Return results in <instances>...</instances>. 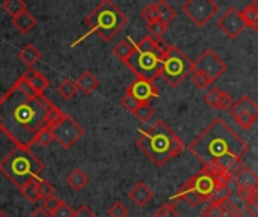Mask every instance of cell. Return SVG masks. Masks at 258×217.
<instances>
[{
  "label": "cell",
  "mask_w": 258,
  "mask_h": 217,
  "mask_svg": "<svg viewBox=\"0 0 258 217\" xmlns=\"http://www.w3.org/2000/svg\"><path fill=\"white\" fill-rule=\"evenodd\" d=\"M53 106L44 94H36L20 77L0 97V131L17 147L30 148L36 134L47 125Z\"/></svg>",
  "instance_id": "cell-1"
},
{
  "label": "cell",
  "mask_w": 258,
  "mask_h": 217,
  "mask_svg": "<svg viewBox=\"0 0 258 217\" xmlns=\"http://www.w3.org/2000/svg\"><path fill=\"white\" fill-rule=\"evenodd\" d=\"M189 151L203 163L227 172L231 178L243 168L248 143L221 118H216L194 142Z\"/></svg>",
  "instance_id": "cell-2"
},
{
  "label": "cell",
  "mask_w": 258,
  "mask_h": 217,
  "mask_svg": "<svg viewBox=\"0 0 258 217\" xmlns=\"http://www.w3.org/2000/svg\"><path fill=\"white\" fill-rule=\"evenodd\" d=\"M139 133L141 136L136 145L157 166L166 165L171 159L178 157L184 150L183 140L163 121H157L153 127L148 130H139Z\"/></svg>",
  "instance_id": "cell-3"
},
{
  "label": "cell",
  "mask_w": 258,
  "mask_h": 217,
  "mask_svg": "<svg viewBox=\"0 0 258 217\" xmlns=\"http://www.w3.org/2000/svg\"><path fill=\"white\" fill-rule=\"evenodd\" d=\"M168 44L163 39L153 38L151 35L144 36L138 44L132 56L124 62L138 79L154 82L162 74L163 53Z\"/></svg>",
  "instance_id": "cell-4"
},
{
  "label": "cell",
  "mask_w": 258,
  "mask_h": 217,
  "mask_svg": "<svg viewBox=\"0 0 258 217\" xmlns=\"http://www.w3.org/2000/svg\"><path fill=\"white\" fill-rule=\"evenodd\" d=\"M231 180L233 178L227 172L216 168L204 166L200 174L190 177L178 189V192L171 196V201H184L187 205L197 207L201 202H209L215 189L224 183L230 184Z\"/></svg>",
  "instance_id": "cell-5"
},
{
  "label": "cell",
  "mask_w": 258,
  "mask_h": 217,
  "mask_svg": "<svg viewBox=\"0 0 258 217\" xmlns=\"http://www.w3.org/2000/svg\"><path fill=\"white\" fill-rule=\"evenodd\" d=\"M42 171L44 163L30 151V148L24 147H15L0 162V172L18 189L33 180L39 181Z\"/></svg>",
  "instance_id": "cell-6"
},
{
  "label": "cell",
  "mask_w": 258,
  "mask_h": 217,
  "mask_svg": "<svg viewBox=\"0 0 258 217\" xmlns=\"http://www.w3.org/2000/svg\"><path fill=\"white\" fill-rule=\"evenodd\" d=\"M127 21H128L127 15L113 2L103 0L86 15L85 24L89 27V32L82 39L88 38L91 33H95L103 41L107 42V41L113 39V36L125 27ZM79 42H76V44H79Z\"/></svg>",
  "instance_id": "cell-7"
},
{
  "label": "cell",
  "mask_w": 258,
  "mask_h": 217,
  "mask_svg": "<svg viewBox=\"0 0 258 217\" xmlns=\"http://www.w3.org/2000/svg\"><path fill=\"white\" fill-rule=\"evenodd\" d=\"M192 63L194 62L178 47L168 44L163 53L160 76L171 88H177L192 73Z\"/></svg>",
  "instance_id": "cell-8"
},
{
  "label": "cell",
  "mask_w": 258,
  "mask_h": 217,
  "mask_svg": "<svg viewBox=\"0 0 258 217\" xmlns=\"http://www.w3.org/2000/svg\"><path fill=\"white\" fill-rule=\"evenodd\" d=\"M218 11L219 5L215 0H189L181 6V12L198 27H204Z\"/></svg>",
  "instance_id": "cell-9"
},
{
  "label": "cell",
  "mask_w": 258,
  "mask_h": 217,
  "mask_svg": "<svg viewBox=\"0 0 258 217\" xmlns=\"http://www.w3.org/2000/svg\"><path fill=\"white\" fill-rule=\"evenodd\" d=\"M53 134L54 140L60 145V148L70 150L85 134V130L77 121H74L70 115L65 113L62 121L53 128Z\"/></svg>",
  "instance_id": "cell-10"
},
{
  "label": "cell",
  "mask_w": 258,
  "mask_h": 217,
  "mask_svg": "<svg viewBox=\"0 0 258 217\" xmlns=\"http://www.w3.org/2000/svg\"><path fill=\"white\" fill-rule=\"evenodd\" d=\"M201 73L206 77H209L212 82L219 79L227 71V63L212 50L207 48L194 63H192V73Z\"/></svg>",
  "instance_id": "cell-11"
},
{
  "label": "cell",
  "mask_w": 258,
  "mask_h": 217,
  "mask_svg": "<svg viewBox=\"0 0 258 217\" xmlns=\"http://www.w3.org/2000/svg\"><path fill=\"white\" fill-rule=\"evenodd\" d=\"M218 27L230 38L237 39L243 30L246 29V24L242 18V14L237 8H228L219 18H218Z\"/></svg>",
  "instance_id": "cell-12"
},
{
  "label": "cell",
  "mask_w": 258,
  "mask_h": 217,
  "mask_svg": "<svg viewBox=\"0 0 258 217\" xmlns=\"http://www.w3.org/2000/svg\"><path fill=\"white\" fill-rule=\"evenodd\" d=\"M125 94L133 97L139 104H150L151 100L159 97V89L153 82L136 79L125 88Z\"/></svg>",
  "instance_id": "cell-13"
},
{
  "label": "cell",
  "mask_w": 258,
  "mask_h": 217,
  "mask_svg": "<svg viewBox=\"0 0 258 217\" xmlns=\"http://www.w3.org/2000/svg\"><path fill=\"white\" fill-rule=\"evenodd\" d=\"M204 101L215 110H228L234 104L231 94L219 88H212L204 95Z\"/></svg>",
  "instance_id": "cell-14"
},
{
  "label": "cell",
  "mask_w": 258,
  "mask_h": 217,
  "mask_svg": "<svg viewBox=\"0 0 258 217\" xmlns=\"http://www.w3.org/2000/svg\"><path fill=\"white\" fill-rule=\"evenodd\" d=\"M21 77L30 85V88H32L36 94H44V91L50 86V80H48L42 73H39V71L35 69V68H27V69L23 73Z\"/></svg>",
  "instance_id": "cell-15"
},
{
  "label": "cell",
  "mask_w": 258,
  "mask_h": 217,
  "mask_svg": "<svg viewBox=\"0 0 258 217\" xmlns=\"http://www.w3.org/2000/svg\"><path fill=\"white\" fill-rule=\"evenodd\" d=\"M154 193L153 190L144 183L139 181L138 184H135L130 190H128V198L133 204H136L138 207H145L151 199H153Z\"/></svg>",
  "instance_id": "cell-16"
},
{
  "label": "cell",
  "mask_w": 258,
  "mask_h": 217,
  "mask_svg": "<svg viewBox=\"0 0 258 217\" xmlns=\"http://www.w3.org/2000/svg\"><path fill=\"white\" fill-rule=\"evenodd\" d=\"M233 181H234L236 187H243V189L254 190V192L258 189V177L255 175V172L248 166H243L233 177Z\"/></svg>",
  "instance_id": "cell-17"
},
{
  "label": "cell",
  "mask_w": 258,
  "mask_h": 217,
  "mask_svg": "<svg viewBox=\"0 0 258 217\" xmlns=\"http://www.w3.org/2000/svg\"><path fill=\"white\" fill-rule=\"evenodd\" d=\"M230 113L233 118H237L240 115H255V116H258V104L254 103V100L249 95H243L240 100H237L231 106Z\"/></svg>",
  "instance_id": "cell-18"
},
{
  "label": "cell",
  "mask_w": 258,
  "mask_h": 217,
  "mask_svg": "<svg viewBox=\"0 0 258 217\" xmlns=\"http://www.w3.org/2000/svg\"><path fill=\"white\" fill-rule=\"evenodd\" d=\"M76 83H77L79 91H80L82 94H85V95H91L92 92H95L97 88H98V85H100L98 79H97L91 71L82 73V74L77 77Z\"/></svg>",
  "instance_id": "cell-19"
},
{
  "label": "cell",
  "mask_w": 258,
  "mask_h": 217,
  "mask_svg": "<svg viewBox=\"0 0 258 217\" xmlns=\"http://www.w3.org/2000/svg\"><path fill=\"white\" fill-rule=\"evenodd\" d=\"M12 24L20 33H29L36 26V18L26 9L15 18H12Z\"/></svg>",
  "instance_id": "cell-20"
},
{
  "label": "cell",
  "mask_w": 258,
  "mask_h": 217,
  "mask_svg": "<svg viewBox=\"0 0 258 217\" xmlns=\"http://www.w3.org/2000/svg\"><path fill=\"white\" fill-rule=\"evenodd\" d=\"M135 48H136V42L132 38H124V39H121L119 42L115 44V47L112 48V53L124 63L132 56Z\"/></svg>",
  "instance_id": "cell-21"
},
{
  "label": "cell",
  "mask_w": 258,
  "mask_h": 217,
  "mask_svg": "<svg viewBox=\"0 0 258 217\" xmlns=\"http://www.w3.org/2000/svg\"><path fill=\"white\" fill-rule=\"evenodd\" d=\"M18 59L29 68H33V65L41 59V51L33 44H26L18 51Z\"/></svg>",
  "instance_id": "cell-22"
},
{
  "label": "cell",
  "mask_w": 258,
  "mask_h": 217,
  "mask_svg": "<svg viewBox=\"0 0 258 217\" xmlns=\"http://www.w3.org/2000/svg\"><path fill=\"white\" fill-rule=\"evenodd\" d=\"M242 18L246 24V27H251L254 32L258 33V0H254L248 6H245L242 11Z\"/></svg>",
  "instance_id": "cell-23"
},
{
  "label": "cell",
  "mask_w": 258,
  "mask_h": 217,
  "mask_svg": "<svg viewBox=\"0 0 258 217\" xmlns=\"http://www.w3.org/2000/svg\"><path fill=\"white\" fill-rule=\"evenodd\" d=\"M67 183L71 189H74L76 192H80L82 189H85L89 183L88 175L82 171V169H74L73 172L68 174L67 177Z\"/></svg>",
  "instance_id": "cell-24"
},
{
  "label": "cell",
  "mask_w": 258,
  "mask_h": 217,
  "mask_svg": "<svg viewBox=\"0 0 258 217\" xmlns=\"http://www.w3.org/2000/svg\"><path fill=\"white\" fill-rule=\"evenodd\" d=\"M156 5H157V14H159V20L163 23V24H166V26H169L174 20H175V17H177V12H175V9L169 5V3H166V2H163V0H160V2H156Z\"/></svg>",
  "instance_id": "cell-25"
},
{
  "label": "cell",
  "mask_w": 258,
  "mask_h": 217,
  "mask_svg": "<svg viewBox=\"0 0 258 217\" xmlns=\"http://www.w3.org/2000/svg\"><path fill=\"white\" fill-rule=\"evenodd\" d=\"M230 196H231V190L228 187V183H224L221 186H218L215 189V192L212 193L210 196V201L209 204H215V205H224L227 201H230Z\"/></svg>",
  "instance_id": "cell-26"
},
{
  "label": "cell",
  "mask_w": 258,
  "mask_h": 217,
  "mask_svg": "<svg viewBox=\"0 0 258 217\" xmlns=\"http://www.w3.org/2000/svg\"><path fill=\"white\" fill-rule=\"evenodd\" d=\"M57 92L62 98L65 100H71L77 92H79V88H77V83L71 79H65L62 80L59 85H57Z\"/></svg>",
  "instance_id": "cell-27"
},
{
  "label": "cell",
  "mask_w": 258,
  "mask_h": 217,
  "mask_svg": "<svg viewBox=\"0 0 258 217\" xmlns=\"http://www.w3.org/2000/svg\"><path fill=\"white\" fill-rule=\"evenodd\" d=\"M2 8L11 18H15L17 15H20L21 12L26 11V2H23V0H5L2 3Z\"/></svg>",
  "instance_id": "cell-28"
},
{
  "label": "cell",
  "mask_w": 258,
  "mask_h": 217,
  "mask_svg": "<svg viewBox=\"0 0 258 217\" xmlns=\"http://www.w3.org/2000/svg\"><path fill=\"white\" fill-rule=\"evenodd\" d=\"M20 192H21V195H23L27 201H30V202H36V201L39 199L38 181H36V180H33V181L27 183L26 186H23V187L20 189Z\"/></svg>",
  "instance_id": "cell-29"
},
{
  "label": "cell",
  "mask_w": 258,
  "mask_h": 217,
  "mask_svg": "<svg viewBox=\"0 0 258 217\" xmlns=\"http://www.w3.org/2000/svg\"><path fill=\"white\" fill-rule=\"evenodd\" d=\"M141 122H148V121H151L153 118H154V115H156V110H154V107L151 106V104H141L139 107H138V110L133 113Z\"/></svg>",
  "instance_id": "cell-30"
},
{
  "label": "cell",
  "mask_w": 258,
  "mask_h": 217,
  "mask_svg": "<svg viewBox=\"0 0 258 217\" xmlns=\"http://www.w3.org/2000/svg\"><path fill=\"white\" fill-rule=\"evenodd\" d=\"M54 140V134H53V128L50 127H44L35 137V143H39L41 147H48L51 145V142Z\"/></svg>",
  "instance_id": "cell-31"
},
{
  "label": "cell",
  "mask_w": 258,
  "mask_h": 217,
  "mask_svg": "<svg viewBox=\"0 0 258 217\" xmlns=\"http://www.w3.org/2000/svg\"><path fill=\"white\" fill-rule=\"evenodd\" d=\"M38 193H39V199L47 201L51 196H54V189H53V186L47 180H42L41 178L38 181Z\"/></svg>",
  "instance_id": "cell-32"
},
{
  "label": "cell",
  "mask_w": 258,
  "mask_h": 217,
  "mask_svg": "<svg viewBox=\"0 0 258 217\" xmlns=\"http://www.w3.org/2000/svg\"><path fill=\"white\" fill-rule=\"evenodd\" d=\"M63 116H65V113H63L57 106H53V107L50 109L48 115H47V127L54 128V127L62 121Z\"/></svg>",
  "instance_id": "cell-33"
},
{
  "label": "cell",
  "mask_w": 258,
  "mask_h": 217,
  "mask_svg": "<svg viewBox=\"0 0 258 217\" xmlns=\"http://www.w3.org/2000/svg\"><path fill=\"white\" fill-rule=\"evenodd\" d=\"M141 17L148 23H153L156 20H159V14H157V5L156 3H148L142 11H141Z\"/></svg>",
  "instance_id": "cell-34"
},
{
  "label": "cell",
  "mask_w": 258,
  "mask_h": 217,
  "mask_svg": "<svg viewBox=\"0 0 258 217\" xmlns=\"http://www.w3.org/2000/svg\"><path fill=\"white\" fill-rule=\"evenodd\" d=\"M147 29H148V32H150V35H151L153 38L160 39L162 35L165 33V30L168 29V26L163 24L160 20H156V21H153V23H148V24H147Z\"/></svg>",
  "instance_id": "cell-35"
},
{
  "label": "cell",
  "mask_w": 258,
  "mask_h": 217,
  "mask_svg": "<svg viewBox=\"0 0 258 217\" xmlns=\"http://www.w3.org/2000/svg\"><path fill=\"white\" fill-rule=\"evenodd\" d=\"M107 214H109V217H127L128 216V208L122 202L116 201L109 207Z\"/></svg>",
  "instance_id": "cell-36"
},
{
  "label": "cell",
  "mask_w": 258,
  "mask_h": 217,
  "mask_svg": "<svg viewBox=\"0 0 258 217\" xmlns=\"http://www.w3.org/2000/svg\"><path fill=\"white\" fill-rule=\"evenodd\" d=\"M192 82L198 89H207V88H210V85H213V82L209 77H206L201 73H195V71L192 73Z\"/></svg>",
  "instance_id": "cell-37"
},
{
  "label": "cell",
  "mask_w": 258,
  "mask_h": 217,
  "mask_svg": "<svg viewBox=\"0 0 258 217\" xmlns=\"http://www.w3.org/2000/svg\"><path fill=\"white\" fill-rule=\"evenodd\" d=\"M234 119H236V122H237V125H239L240 128L248 130V128H251V127L255 124L258 116H255V115H240V116H237V118H234Z\"/></svg>",
  "instance_id": "cell-38"
},
{
  "label": "cell",
  "mask_w": 258,
  "mask_h": 217,
  "mask_svg": "<svg viewBox=\"0 0 258 217\" xmlns=\"http://www.w3.org/2000/svg\"><path fill=\"white\" fill-rule=\"evenodd\" d=\"M154 217H178V211L174 205L163 204L162 207L157 208V211L154 213Z\"/></svg>",
  "instance_id": "cell-39"
},
{
  "label": "cell",
  "mask_w": 258,
  "mask_h": 217,
  "mask_svg": "<svg viewBox=\"0 0 258 217\" xmlns=\"http://www.w3.org/2000/svg\"><path fill=\"white\" fill-rule=\"evenodd\" d=\"M224 213H222V217H242V211H240V208L230 199V201H227L224 205Z\"/></svg>",
  "instance_id": "cell-40"
},
{
  "label": "cell",
  "mask_w": 258,
  "mask_h": 217,
  "mask_svg": "<svg viewBox=\"0 0 258 217\" xmlns=\"http://www.w3.org/2000/svg\"><path fill=\"white\" fill-rule=\"evenodd\" d=\"M121 106L127 110V112H130V113H135L136 110H138V107L141 106L133 97H130L128 94H124V97L121 98Z\"/></svg>",
  "instance_id": "cell-41"
},
{
  "label": "cell",
  "mask_w": 258,
  "mask_h": 217,
  "mask_svg": "<svg viewBox=\"0 0 258 217\" xmlns=\"http://www.w3.org/2000/svg\"><path fill=\"white\" fill-rule=\"evenodd\" d=\"M222 213H224V207H222V205L209 204V205L203 210L201 217H222Z\"/></svg>",
  "instance_id": "cell-42"
},
{
  "label": "cell",
  "mask_w": 258,
  "mask_h": 217,
  "mask_svg": "<svg viewBox=\"0 0 258 217\" xmlns=\"http://www.w3.org/2000/svg\"><path fill=\"white\" fill-rule=\"evenodd\" d=\"M62 202L63 201H60L59 198H56V196H51L50 199H47V201H44V204L41 205L47 213H50V214H53L60 205H62Z\"/></svg>",
  "instance_id": "cell-43"
},
{
  "label": "cell",
  "mask_w": 258,
  "mask_h": 217,
  "mask_svg": "<svg viewBox=\"0 0 258 217\" xmlns=\"http://www.w3.org/2000/svg\"><path fill=\"white\" fill-rule=\"evenodd\" d=\"M76 211L71 210V207L67 202H62V205L51 214V217H74Z\"/></svg>",
  "instance_id": "cell-44"
},
{
  "label": "cell",
  "mask_w": 258,
  "mask_h": 217,
  "mask_svg": "<svg viewBox=\"0 0 258 217\" xmlns=\"http://www.w3.org/2000/svg\"><path fill=\"white\" fill-rule=\"evenodd\" d=\"M246 210H248V213L251 214V217H258V195L257 193H254L246 202Z\"/></svg>",
  "instance_id": "cell-45"
},
{
  "label": "cell",
  "mask_w": 258,
  "mask_h": 217,
  "mask_svg": "<svg viewBox=\"0 0 258 217\" xmlns=\"http://www.w3.org/2000/svg\"><path fill=\"white\" fill-rule=\"evenodd\" d=\"M74 217H97V216L91 211V208H89V207L83 205V207H80V208L76 211V216Z\"/></svg>",
  "instance_id": "cell-46"
},
{
  "label": "cell",
  "mask_w": 258,
  "mask_h": 217,
  "mask_svg": "<svg viewBox=\"0 0 258 217\" xmlns=\"http://www.w3.org/2000/svg\"><path fill=\"white\" fill-rule=\"evenodd\" d=\"M30 217H51V214H50V213H47L42 207H38V208L30 214Z\"/></svg>",
  "instance_id": "cell-47"
},
{
  "label": "cell",
  "mask_w": 258,
  "mask_h": 217,
  "mask_svg": "<svg viewBox=\"0 0 258 217\" xmlns=\"http://www.w3.org/2000/svg\"><path fill=\"white\" fill-rule=\"evenodd\" d=\"M0 217H6V214L3 213V210H2V208H0Z\"/></svg>",
  "instance_id": "cell-48"
}]
</instances>
